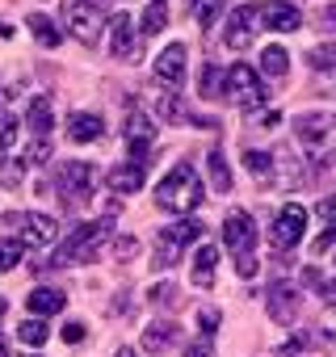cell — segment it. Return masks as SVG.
<instances>
[{
  "label": "cell",
  "mask_w": 336,
  "mask_h": 357,
  "mask_svg": "<svg viewBox=\"0 0 336 357\" xmlns=\"http://www.w3.org/2000/svg\"><path fill=\"white\" fill-rule=\"evenodd\" d=\"M155 206H164V211H173V215H194L198 206H202V181H198V172H194V164H177L173 172L160 181V190H155Z\"/></svg>",
  "instance_id": "obj_1"
},
{
  "label": "cell",
  "mask_w": 336,
  "mask_h": 357,
  "mask_svg": "<svg viewBox=\"0 0 336 357\" xmlns=\"http://www.w3.org/2000/svg\"><path fill=\"white\" fill-rule=\"evenodd\" d=\"M294 139L319 168L336 164V118L332 114H303L294 122Z\"/></svg>",
  "instance_id": "obj_2"
},
{
  "label": "cell",
  "mask_w": 336,
  "mask_h": 357,
  "mask_svg": "<svg viewBox=\"0 0 336 357\" xmlns=\"http://www.w3.org/2000/svg\"><path fill=\"white\" fill-rule=\"evenodd\" d=\"M55 185H59V202L63 206H89L97 194V168L84 160H68L55 168Z\"/></svg>",
  "instance_id": "obj_3"
},
{
  "label": "cell",
  "mask_w": 336,
  "mask_h": 357,
  "mask_svg": "<svg viewBox=\"0 0 336 357\" xmlns=\"http://www.w3.org/2000/svg\"><path fill=\"white\" fill-rule=\"evenodd\" d=\"M105 236H109V223H105V219H101V223H76V227L68 231V240L59 244L55 265H84V261H93L97 248L105 244Z\"/></svg>",
  "instance_id": "obj_4"
},
{
  "label": "cell",
  "mask_w": 336,
  "mask_h": 357,
  "mask_svg": "<svg viewBox=\"0 0 336 357\" xmlns=\"http://www.w3.org/2000/svg\"><path fill=\"white\" fill-rule=\"evenodd\" d=\"M223 84H227V101H236V109H261L269 101V89L265 80L248 68V63H236L223 72Z\"/></svg>",
  "instance_id": "obj_5"
},
{
  "label": "cell",
  "mask_w": 336,
  "mask_h": 357,
  "mask_svg": "<svg viewBox=\"0 0 336 357\" xmlns=\"http://www.w3.org/2000/svg\"><path fill=\"white\" fill-rule=\"evenodd\" d=\"M198 236H202V223H194V219L168 223V227L155 236V257H151V269H173V265H177V257H181V248H185V244H194Z\"/></svg>",
  "instance_id": "obj_6"
},
{
  "label": "cell",
  "mask_w": 336,
  "mask_h": 357,
  "mask_svg": "<svg viewBox=\"0 0 336 357\" xmlns=\"http://www.w3.org/2000/svg\"><path fill=\"white\" fill-rule=\"evenodd\" d=\"M63 26L84 47H97L101 43V13L89 5V0H63Z\"/></svg>",
  "instance_id": "obj_7"
},
{
  "label": "cell",
  "mask_w": 336,
  "mask_h": 357,
  "mask_svg": "<svg viewBox=\"0 0 336 357\" xmlns=\"http://www.w3.org/2000/svg\"><path fill=\"white\" fill-rule=\"evenodd\" d=\"M5 223L9 227H17V240L26 244V248H43V244H51L55 236H59V223L51 219V215H5Z\"/></svg>",
  "instance_id": "obj_8"
},
{
  "label": "cell",
  "mask_w": 336,
  "mask_h": 357,
  "mask_svg": "<svg viewBox=\"0 0 336 357\" xmlns=\"http://www.w3.org/2000/svg\"><path fill=\"white\" fill-rule=\"evenodd\" d=\"M151 139H155V122L135 109V114L126 118V147H130V164H135V168H147V160H151Z\"/></svg>",
  "instance_id": "obj_9"
},
{
  "label": "cell",
  "mask_w": 336,
  "mask_h": 357,
  "mask_svg": "<svg viewBox=\"0 0 336 357\" xmlns=\"http://www.w3.org/2000/svg\"><path fill=\"white\" fill-rule=\"evenodd\" d=\"M303 231H307V211L298 202H286L282 215H277V223H273V231H269V240H273V248L286 252V248H294L303 240Z\"/></svg>",
  "instance_id": "obj_10"
},
{
  "label": "cell",
  "mask_w": 336,
  "mask_h": 357,
  "mask_svg": "<svg viewBox=\"0 0 336 357\" xmlns=\"http://www.w3.org/2000/svg\"><path fill=\"white\" fill-rule=\"evenodd\" d=\"M223 244L236 252V257H252V244H257V223L248 211H231L223 219Z\"/></svg>",
  "instance_id": "obj_11"
},
{
  "label": "cell",
  "mask_w": 336,
  "mask_h": 357,
  "mask_svg": "<svg viewBox=\"0 0 336 357\" xmlns=\"http://www.w3.org/2000/svg\"><path fill=\"white\" fill-rule=\"evenodd\" d=\"M265 303H269V319L273 324H294L298 311H303V290L294 282H273Z\"/></svg>",
  "instance_id": "obj_12"
},
{
  "label": "cell",
  "mask_w": 336,
  "mask_h": 357,
  "mask_svg": "<svg viewBox=\"0 0 336 357\" xmlns=\"http://www.w3.org/2000/svg\"><path fill=\"white\" fill-rule=\"evenodd\" d=\"M257 30H261V22H257V5H244V9H236V13L227 17V34H223V43H227L231 51H248L252 38H257Z\"/></svg>",
  "instance_id": "obj_13"
},
{
  "label": "cell",
  "mask_w": 336,
  "mask_h": 357,
  "mask_svg": "<svg viewBox=\"0 0 336 357\" xmlns=\"http://www.w3.org/2000/svg\"><path fill=\"white\" fill-rule=\"evenodd\" d=\"M257 22H261V26H269V30L290 34V30H298V26H303V13L290 5V0H261V5H257Z\"/></svg>",
  "instance_id": "obj_14"
},
{
  "label": "cell",
  "mask_w": 336,
  "mask_h": 357,
  "mask_svg": "<svg viewBox=\"0 0 336 357\" xmlns=\"http://www.w3.org/2000/svg\"><path fill=\"white\" fill-rule=\"evenodd\" d=\"M185 43H168L160 55H155V80H164L168 89H181V80H185Z\"/></svg>",
  "instance_id": "obj_15"
},
{
  "label": "cell",
  "mask_w": 336,
  "mask_h": 357,
  "mask_svg": "<svg viewBox=\"0 0 336 357\" xmlns=\"http://www.w3.org/2000/svg\"><path fill=\"white\" fill-rule=\"evenodd\" d=\"M109 51L118 59H139V43H135V22L126 13L109 17Z\"/></svg>",
  "instance_id": "obj_16"
},
{
  "label": "cell",
  "mask_w": 336,
  "mask_h": 357,
  "mask_svg": "<svg viewBox=\"0 0 336 357\" xmlns=\"http://www.w3.org/2000/svg\"><path fill=\"white\" fill-rule=\"evenodd\" d=\"M177 336H181V332H177L173 319H160V324H147V328H143V340H139V344H143V353H164L168 344H177Z\"/></svg>",
  "instance_id": "obj_17"
},
{
  "label": "cell",
  "mask_w": 336,
  "mask_h": 357,
  "mask_svg": "<svg viewBox=\"0 0 336 357\" xmlns=\"http://www.w3.org/2000/svg\"><path fill=\"white\" fill-rule=\"evenodd\" d=\"M26 307H30V315H55V311L68 307V294L63 290H51V286H34L30 298H26Z\"/></svg>",
  "instance_id": "obj_18"
},
{
  "label": "cell",
  "mask_w": 336,
  "mask_h": 357,
  "mask_svg": "<svg viewBox=\"0 0 336 357\" xmlns=\"http://www.w3.org/2000/svg\"><path fill=\"white\" fill-rule=\"evenodd\" d=\"M26 126L34 130V139H47L51 126H55V114H51V97H34L30 109H26Z\"/></svg>",
  "instance_id": "obj_19"
},
{
  "label": "cell",
  "mask_w": 336,
  "mask_h": 357,
  "mask_svg": "<svg viewBox=\"0 0 336 357\" xmlns=\"http://www.w3.org/2000/svg\"><path fill=\"white\" fill-rule=\"evenodd\" d=\"M101 118L97 114H72L68 118V139L72 143H93V139H101Z\"/></svg>",
  "instance_id": "obj_20"
},
{
  "label": "cell",
  "mask_w": 336,
  "mask_h": 357,
  "mask_svg": "<svg viewBox=\"0 0 336 357\" xmlns=\"http://www.w3.org/2000/svg\"><path fill=\"white\" fill-rule=\"evenodd\" d=\"M215 265H219V252L211 248V244H202L198 252H194V286H202V290H211L215 286Z\"/></svg>",
  "instance_id": "obj_21"
},
{
  "label": "cell",
  "mask_w": 336,
  "mask_h": 357,
  "mask_svg": "<svg viewBox=\"0 0 336 357\" xmlns=\"http://www.w3.org/2000/svg\"><path fill=\"white\" fill-rule=\"evenodd\" d=\"M105 185H109V190H118V194H135V190L143 185V168H135V164L109 168V172H105Z\"/></svg>",
  "instance_id": "obj_22"
},
{
  "label": "cell",
  "mask_w": 336,
  "mask_h": 357,
  "mask_svg": "<svg viewBox=\"0 0 336 357\" xmlns=\"http://www.w3.org/2000/svg\"><path fill=\"white\" fill-rule=\"evenodd\" d=\"M206 168H211V185H215V194H227V190H231V168H227V155H223V147H211V155H206Z\"/></svg>",
  "instance_id": "obj_23"
},
{
  "label": "cell",
  "mask_w": 336,
  "mask_h": 357,
  "mask_svg": "<svg viewBox=\"0 0 336 357\" xmlns=\"http://www.w3.org/2000/svg\"><path fill=\"white\" fill-rule=\"evenodd\" d=\"M244 168L257 176L261 185H269V181H273V172H277V160H273L269 151H257V147H252V151H244Z\"/></svg>",
  "instance_id": "obj_24"
},
{
  "label": "cell",
  "mask_w": 336,
  "mask_h": 357,
  "mask_svg": "<svg viewBox=\"0 0 336 357\" xmlns=\"http://www.w3.org/2000/svg\"><path fill=\"white\" fill-rule=\"evenodd\" d=\"M185 13L202 26V34L219 22V13H223V0H185Z\"/></svg>",
  "instance_id": "obj_25"
},
{
  "label": "cell",
  "mask_w": 336,
  "mask_h": 357,
  "mask_svg": "<svg viewBox=\"0 0 336 357\" xmlns=\"http://www.w3.org/2000/svg\"><path fill=\"white\" fill-rule=\"evenodd\" d=\"M286 55H290L286 47H265V51H261V72H265L269 80H282V76L290 72V59H286Z\"/></svg>",
  "instance_id": "obj_26"
},
{
  "label": "cell",
  "mask_w": 336,
  "mask_h": 357,
  "mask_svg": "<svg viewBox=\"0 0 336 357\" xmlns=\"http://www.w3.org/2000/svg\"><path fill=\"white\" fill-rule=\"evenodd\" d=\"M30 34H34L43 47H59V38H63V34H59V26H55L47 13H34V17H30Z\"/></svg>",
  "instance_id": "obj_27"
},
{
  "label": "cell",
  "mask_w": 336,
  "mask_h": 357,
  "mask_svg": "<svg viewBox=\"0 0 336 357\" xmlns=\"http://www.w3.org/2000/svg\"><path fill=\"white\" fill-rule=\"evenodd\" d=\"M26 257V244L22 240H0V273H13Z\"/></svg>",
  "instance_id": "obj_28"
},
{
  "label": "cell",
  "mask_w": 336,
  "mask_h": 357,
  "mask_svg": "<svg viewBox=\"0 0 336 357\" xmlns=\"http://www.w3.org/2000/svg\"><path fill=\"white\" fill-rule=\"evenodd\" d=\"M160 118H164V122H190V114H185V105H181V97H177L173 89L160 97Z\"/></svg>",
  "instance_id": "obj_29"
},
{
  "label": "cell",
  "mask_w": 336,
  "mask_h": 357,
  "mask_svg": "<svg viewBox=\"0 0 336 357\" xmlns=\"http://www.w3.org/2000/svg\"><path fill=\"white\" fill-rule=\"evenodd\" d=\"M168 26V5H164V0H155V5H147V13H143V34H160Z\"/></svg>",
  "instance_id": "obj_30"
},
{
  "label": "cell",
  "mask_w": 336,
  "mask_h": 357,
  "mask_svg": "<svg viewBox=\"0 0 336 357\" xmlns=\"http://www.w3.org/2000/svg\"><path fill=\"white\" fill-rule=\"evenodd\" d=\"M13 139H17V118L9 109H0V160L13 151Z\"/></svg>",
  "instance_id": "obj_31"
},
{
  "label": "cell",
  "mask_w": 336,
  "mask_h": 357,
  "mask_svg": "<svg viewBox=\"0 0 336 357\" xmlns=\"http://www.w3.org/2000/svg\"><path fill=\"white\" fill-rule=\"evenodd\" d=\"M26 155L22 160H5V168H0V185H5V190H17L22 185V176H26Z\"/></svg>",
  "instance_id": "obj_32"
},
{
  "label": "cell",
  "mask_w": 336,
  "mask_h": 357,
  "mask_svg": "<svg viewBox=\"0 0 336 357\" xmlns=\"http://www.w3.org/2000/svg\"><path fill=\"white\" fill-rule=\"evenodd\" d=\"M219 84H223V72L206 63V68H202V76H198V89H202V97H223V89H219Z\"/></svg>",
  "instance_id": "obj_33"
},
{
  "label": "cell",
  "mask_w": 336,
  "mask_h": 357,
  "mask_svg": "<svg viewBox=\"0 0 336 357\" xmlns=\"http://www.w3.org/2000/svg\"><path fill=\"white\" fill-rule=\"evenodd\" d=\"M17 336H22V344L38 349V344H47V324H38V319H26V324L17 328Z\"/></svg>",
  "instance_id": "obj_34"
},
{
  "label": "cell",
  "mask_w": 336,
  "mask_h": 357,
  "mask_svg": "<svg viewBox=\"0 0 336 357\" xmlns=\"http://www.w3.org/2000/svg\"><path fill=\"white\" fill-rule=\"evenodd\" d=\"M307 59H311V68H315V72H328V68H336V43H323V47H315Z\"/></svg>",
  "instance_id": "obj_35"
},
{
  "label": "cell",
  "mask_w": 336,
  "mask_h": 357,
  "mask_svg": "<svg viewBox=\"0 0 336 357\" xmlns=\"http://www.w3.org/2000/svg\"><path fill=\"white\" fill-rule=\"evenodd\" d=\"M147 298H151V307H177V286H173V282H168V286L160 282V286H151Z\"/></svg>",
  "instance_id": "obj_36"
},
{
  "label": "cell",
  "mask_w": 336,
  "mask_h": 357,
  "mask_svg": "<svg viewBox=\"0 0 336 357\" xmlns=\"http://www.w3.org/2000/svg\"><path fill=\"white\" fill-rule=\"evenodd\" d=\"M198 332L215 336L219 332V307H198Z\"/></svg>",
  "instance_id": "obj_37"
},
{
  "label": "cell",
  "mask_w": 336,
  "mask_h": 357,
  "mask_svg": "<svg viewBox=\"0 0 336 357\" xmlns=\"http://www.w3.org/2000/svg\"><path fill=\"white\" fill-rule=\"evenodd\" d=\"M47 160H51V143L47 139H34L30 151H26V164H47Z\"/></svg>",
  "instance_id": "obj_38"
},
{
  "label": "cell",
  "mask_w": 336,
  "mask_h": 357,
  "mask_svg": "<svg viewBox=\"0 0 336 357\" xmlns=\"http://www.w3.org/2000/svg\"><path fill=\"white\" fill-rule=\"evenodd\" d=\"M135 252H139V240H130V236H122V240L114 244V257H118V261H130Z\"/></svg>",
  "instance_id": "obj_39"
},
{
  "label": "cell",
  "mask_w": 336,
  "mask_h": 357,
  "mask_svg": "<svg viewBox=\"0 0 336 357\" xmlns=\"http://www.w3.org/2000/svg\"><path fill=\"white\" fill-rule=\"evenodd\" d=\"M319 332H323V340H328V344H336V311H323Z\"/></svg>",
  "instance_id": "obj_40"
},
{
  "label": "cell",
  "mask_w": 336,
  "mask_h": 357,
  "mask_svg": "<svg viewBox=\"0 0 336 357\" xmlns=\"http://www.w3.org/2000/svg\"><path fill=\"white\" fill-rule=\"evenodd\" d=\"M257 269H261L257 257H236V273H240V278H257Z\"/></svg>",
  "instance_id": "obj_41"
},
{
  "label": "cell",
  "mask_w": 336,
  "mask_h": 357,
  "mask_svg": "<svg viewBox=\"0 0 336 357\" xmlns=\"http://www.w3.org/2000/svg\"><path fill=\"white\" fill-rule=\"evenodd\" d=\"M63 340L68 344H80L84 340V324H63Z\"/></svg>",
  "instance_id": "obj_42"
},
{
  "label": "cell",
  "mask_w": 336,
  "mask_h": 357,
  "mask_svg": "<svg viewBox=\"0 0 336 357\" xmlns=\"http://www.w3.org/2000/svg\"><path fill=\"white\" fill-rule=\"evenodd\" d=\"M185 357H211V336H202V340H194V344L185 349Z\"/></svg>",
  "instance_id": "obj_43"
},
{
  "label": "cell",
  "mask_w": 336,
  "mask_h": 357,
  "mask_svg": "<svg viewBox=\"0 0 336 357\" xmlns=\"http://www.w3.org/2000/svg\"><path fill=\"white\" fill-rule=\"evenodd\" d=\"M319 30H336V5H328V9H319V22H315Z\"/></svg>",
  "instance_id": "obj_44"
},
{
  "label": "cell",
  "mask_w": 336,
  "mask_h": 357,
  "mask_svg": "<svg viewBox=\"0 0 336 357\" xmlns=\"http://www.w3.org/2000/svg\"><path fill=\"white\" fill-rule=\"evenodd\" d=\"M303 344H307V336H294L290 344H282V349H277V357H294V353H298Z\"/></svg>",
  "instance_id": "obj_45"
},
{
  "label": "cell",
  "mask_w": 336,
  "mask_h": 357,
  "mask_svg": "<svg viewBox=\"0 0 336 357\" xmlns=\"http://www.w3.org/2000/svg\"><path fill=\"white\" fill-rule=\"evenodd\" d=\"M319 215H323V219H336V194L319 198Z\"/></svg>",
  "instance_id": "obj_46"
},
{
  "label": "cell",
  "mask_w": 336,
  "mask_h": 357,
  "mask_svg": "<svg viewBox=\"0 0 336 357\" xmlns=\"http://www.w3.org/2000/svg\"><path fill=\"white\" fill-rule=\"evenodd\" d=\"M332 244H336V227H328V231H323V236L315 240V252H328Z\"/></svg>",
  "instance_id": "obj_47"
},
{
  "label": "cell",
  "mask_w": 336,
  "mask_h": 357,
  "mask_svg": "<svg viewBox=\"0 0 336 357\" xmlns=\"http://www.w3.org/2000/svg\"><path fill=\"white\" fill-rule=\"evenodd\" d=\"M277 122H282V114H277V109H269V114H265V118H261V126H265V130H273V126H277Z\"/></svg>",
  "instance_id": "obj_48"
},
{
  "label": "cell",
  "mask_w": 336,
  "mask_h": 357,
  "mask_svg": "<svg viewBox=\"0 0 336 357\" xmlns=\"http://www.w3.org/2000/svg\"><path fill=\"white\" fill-rule=\"evenodd\" d=\"M114 357H135V349H118V353H114Z\"/></svg>",
  "instance_id": "obj_49"
},
{
  "label": "cell",
  "mask_w": 336,
  "mask_h": 357,
  "mask_svg": "<svg viewBox=\"0 0 336 357\" xmlns=\"http://www.w3.org/2000/svg\"><path fill=\"white\" fill-rule=\"evenodd\" d=\"M0 38H9V26H0Z\"/></svg>",
  "instance_id": "obj_50"
},
{
  "label": "cell",
  "mask_w": 336,
  "mask_h": 357,
  "mask_svg": "<svg viewBox=\"0 0 336 357\" xmlns=\"http://www.w3.org/2000/svg\"><path fill=\"white\" fill-rule=\"evenodd\" d=\"M89 5H93V9H97V5H105V0H89Z\"/></svg>",
  "instance_id": "obj_51"
},
{
  "label": "cell",
  "mask_w": 336,
  "mask_h": 357,
  "mask_svg": "<svg viewBox=\"0 0 336 357\" xmlns=\"http://www.w3.org/2000/svg\"><path fill=\"white\" fill-rule=\"evenodd\" d=\"M0 357H9V349H5V344H0Z\"/></svg>",
  "instance_id": "obj_52"
},
{
  "label": "cell",
  "mask_w": 336,
  "mask_h": 357,
  "mask_svg": "<svg viewBox=\"0 0 336 357\" xmlns=\"http://www.w3.org/2000/svg\"><path fill=\"white\" fill-rule=\"evenodd\" d=\"M30 357H34V353H30Z\"/></svg>",
  "instance_id": "obj_53"
}]
</instances>
